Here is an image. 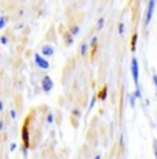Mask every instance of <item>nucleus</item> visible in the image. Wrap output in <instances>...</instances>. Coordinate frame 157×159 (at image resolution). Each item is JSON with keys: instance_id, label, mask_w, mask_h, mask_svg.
<instances>
[{"instance_id": "4", "label": "nucleus", "mask_w": 157, "mask_h": 159, "mask_svg": "<svg viewBox=\"0 0 157 159\" xmlns=\"http://www.w3.org/2000/svg\"><path fill=\"white\" fill-rule=\"evenodd\" d=\"M53 87H54L53 79L50 78V75H44L43 79H41V89H43V91H46V93H50V91L53 90Z\"/></svg>"}, {"instance_id": "25", "label": "nucleus", "mask_w": 157, "mask_h": 159, "mask_svg": "<svg viewBox=\"0 0 157 159\" xmlns=\"http://www.w3.org/2000/svg\"><path fill=\"white\" fill-rule=\"evenodd\" d=\"M96 40H98V39H96V38H92V40H91V44H92V46H95V44H96Z\"/></svg>"}, {"instance_id": "2", "label": "nucleus", "mask_w": 157, "mask_h": 159, "mask_svg": "<svg viewBox=\"0 0 157 159\" xmlns=\"http://www.w3.org/2000/svg\"><path fill=\"white\" fill-rule=\"evenodd\" d=\"M156 8V0H149L147 2V8H146V15H145V25H149L150 21H152L153 13H155Z\"/></svg>"}, {"instance_id": "22", "label": "nucleus", "mask_w": 157, "mask_h": 159, "mask_svg": "<svg viewBox=\"0 0 157 159\" xmlns=\"http://www.w3.org/2000/svg\"><path fill=\"white\" fill-rule=\"evenodd\" d=\"M72 114H73L74 116H80V111H78V109H73V111H72Z\"/></svg>"}, {"instance_id": "13", "label": "nucleus", "mask_w": 157, "mask_h": 159, "mask_svg": "<svg viewBox=\"0 0 157 159\" xmlns=\"http://www.w3.org/2000/svg\"><path fill=\"white\" fill-rule=\"evenodd\" d=\"M135 100H137V98H135L134 94H129V96H128V101H129V105H131V108H134V107H135Z\"/></svg>"}, {"instance_id": "18", "label": "nucleus", "mask_w": 157, "mask_h": 159, "mask_svg": "<svg viewBox=\"0 0 157 159\" xmlns=\"http://www.w3.org/2000/svg\"><path fill=\"white\" fill-rule=\"evenodd\" d=\"M47 122H48V123H53V122H54V115L51 114V112L47 115Z\"/></svg>"}, {"instance_id": "9", "label": "nucleus", "mask_w": 157, "mask_h": 159, "mask_svg": "<svg viewBox=\"0 0 157 159\" xmlns=\"http://www.w3.org/2000/svg\"><path fill=\"white\" fill-rule=\"evenodd\" d=\"M106 94H108V87H102L101 93L96 96V98H101V100H105L106 98Z\"/></svg>"}, {"instance_id": "5", "label": "nucleus", "mask_w": 157, "mask_h": 159, "mask_svg": "<svg viewBox=\"0 0 157 159\" xmlns=\"http://www.w3.org/2000/svg\"><path fill=\"white\" fill-rule=\"evenodd\" d=\"M28 122H25L22 127V143H23V148L28 149L29 148V129H28V123H29V119H26Z\"/></svg>"}, {"instance_id": "6", "label": "nucleus", "mask_w": 157, "mask_h": 159, "mask_svg": "<svg viewBox=\"0 0 157 159\" xmlns=\"http://www.w3.org/2000/svg\"><path fill=\"white\" fill-rule=\"evenodd\" d=\"M54 53H55V50H54V47L51 44H44L43 47H41V56L43 57H53Z\"/></svg>"}, {"instance_id": "15", "label": "nucleus", "mask_w": 157, "mask_h": 159, "mask_svg": "<svg viewBox=\"0 0 157 159\" xmlns=\"http://www.w3.org/2000/svg\"><path fill=\"white\" fill-rule=\"evenodd\" d=\"M134 96H135V98H137V100H142V93H141L139 86H137V90H135Z\"/></svg>"}, {"instance_id": "1", "label": "nucleus", "mask_w": 157, "mask_h": 159, "mask_svg": "<svg viewBox=\"0 0 157 159\" xmlns=\"http://www.w3.org/2000/svg\"><path fill=\"white\" fill-rule=\"evenodd\" d=\"M131 73H132V79H134L135 84L139 86V62H138L137 57H132L131 60Z\"/></svg>"}, {"instance_id": "23", "label": "nucleus", "mask_w": 157, "mask_h": 159, "mask_svg": "<svg viewBox=\"0 0 157 159\" xmlns=\"http://www.w3.org/2000/svg\"><path fill=\"white\" fill-rule=\"evenodd\" d=\"M153 83H155V86L157 89V75H153Z\"/></svg>"}, {"instance_id": "24", "label": "nucleus", "mask_w": 157, "mask_h": 159, "mask_svg": "<svg viewBox=\"0 0 157 159\" xmlns=\"http://www.w3.org/2000/svg\"><path fill=\"white\" fill-rule=\"evenodd\" d=\"M3 127H4V122L0 119V131H3Z\"/></svg>"}, {"instance_id": "27", "label": "nucleus", "mask_w": 157, "mask_h": 159, "mask_svg": "<svg viewBox=\"0 0 157 159\" xmlns=\"http://www.w3.org/2000/svg\"><path fill=\"white\" fill-rule=\"evenodd\" d=\"M101 158H102V155H101V154H96L95 157H94V159H101Z\"/></svg>"}, {"instance_id": "17", "label": "nucleus", "mask_w": 157, "mask_h": 159, "mask_svg": "<svg viewBox=\"0 0 157 159\" xmlns=\"http://www.w3.org/2000/svg\"><path fill=\"white\" fill-rule=\"evenodd\" d=\"M0 43H2L3 46H6V44H8V38L6 35H3V36H0Z\"/></svg>"}, {"instance_id": "3", "label": "nucleus", "mask_w": 157, "mask_h": 159, "mask_svg": "<svg viewBox=\"0 0 157 159\" xmlns=\"http://www.w3.org/2000/svg\"><path fill=\"white\" fill-rule=\"evenodd\" d=\"M35 64L39 66L40 69H48L50 68V62L47 61L46 57H43L41 54H35Z\"/></svg>"}, {"instance_id": "19", "label": "nucleus", "mask_w": 157, "mask_h": 159, "mask_svg": "<svg viewBox=\"0 0 157 159\" xmlns=\"http://www.w3.org/2000/svg\"><path fill=\"white\" fill-rule=\"evenodd\" d=\"M10 116H11V119H17V112H15V109H10Z\"/></svg>"}, {"instance_id": "28", "label": "nucleus", "mask_w": 157, "mask_h": 159, "mask_svg": "<svg viewBox=\"0 0 157 159\" xmlns=\"http://www.w3.org/2000/svg\"><path fill=\"white\" fill-rule=\"evenodd\" d=\"M157 143V141H156ZM155 155H156V159H157V144H156V147H155Z\"/></svg>"}, {"instance_id": "7", "label": "nucleus", "mask_w": 157, "mask_h": 159, "mask_svg": "<svg viewBox=\"0 0 157 159\" xmlns=\"http://www.w3.org/2000/svg\"><path fill=\"white\" fill-rule=\"evenodd\" d=\"M63 39H65V43L68 44V46H70L72 43H73V36L70 35V33H65V36H63Z\"/></svg>"}, {"instance_id": "12", "label": "nucleus", "mask_w": 157, "mask_h": 159, "mask_svg": "<svg viewBox=\"0 0 157 159\" xmlns=\"http://www.w3.org/2000/svg\"><path fill=\"white\" fill-rule=\"evenodd\" d=\"M104 26H105V18H104V17H101V18L98 20V24H96V29L101 30L102 28H104Z\"/></svg>"}, {"instance_id": "21", "label": "nucleus", "mask_w": 157, "mask_h": 159, "mask_svg": "<svg viewBox=\"0 0 157 159\" xmlns=\"http://www.w3.org/2000/svg\"><path fill=\"white\" fill-rule=\"evenodd\" d=\"M15 148H17V143H11V145H10V151H11V152L15 151Z\"/></svg>"}, {"instance_id": "20", "label": "nucleus", "mask_w": 157, "mask_h": 159, "mask_svg": "<svg viewBox=\"0 0 157 159\" xmlns=\"http://www.w3.org/2000/svg\"><path fill=\"white\" fill-rule=\"evenodd\" d=\"M95 102H96V96H95V97H92V98H91V102H90V109H91L92 107L95 105Z\"/></svg>"}, {"instance_id": "16", "label": "nucleus", "mask_w": 157, "mask_h": 159, "mask_svg": "<svg viewBox=\"0 0 157 159\" xmlns=\"http://www.w3.org/2000/svg\"><path fill=\"white\" fill-rule=\"evenodd\" d=\"M7 25V17H0V29H3Z\"/></svg>"}, {"instance_id": "8", "label": "nucleus", "mask_w": 157, "mask_h": 159, "mask_svg": "<svg viewBox=\"0 0 157 159\" xmlns=\"http://www.w3.org/2000/svg\"><path fill=\"white\" fill-rule=\"evenodd\" d=\"M78 32H80V26H78V25H72L70 26V32H69V33H70L72 36L78 35Z\"/></svg>"}, {"instance_id": "26", "label": "nucleus", "mask_w": 157, "mask_h": 159, "mask_svg": "<svg viewBox=\"0 0 157 159\" xmlns=\"http://www.w3.org/2000/svg\"><path fill=\"white\" fill-rule=\"evenodd\" d=\"M3 109H4V105H3V101H2V100H0V112H2Z\"/></svg>"}, {"instance_id": "11", "label": "nucleus", "mask_w": 157, "mask_h": 159, "mask_svg": "<svg viewBox=\"0 0 157 159\" xmlns=\"http://www.w3.org/2000/svg\"><path fill=\"white\" fill-rule=\"evenodd\" d=\"M137 39H138V33H134L131 39V50L135 51V44H137Z\"/></svg>"}, {"instance_id": "10", "label": "nucleus", "mask_w": 157, "mask_h": 159, "mask_svg": "<svg viewBox=\"0 0 157 159\" xmlns=\"http://www.w3.org/2000/svg\"><path fill=\"white\" fill-rule=\"evenodd\" d=\"M80 53H81V56H87V53H88V44H87V43H83V44H81Z\"/></svg>"}, {"instance_id": "14", "label": "nucleus", "mask_w": 157, "mask_h": 159, "mask_svg": "<svg viewBox=\"0 0 157 159\" xmlns=\"http://www.w3.org/2000/svg\"><path fill=\"white\" fill-rule=\"evenodd\" d=\"M124 32H125V24L120 22L119 24V35H124Z\"/></svg>"}]
</instances>
